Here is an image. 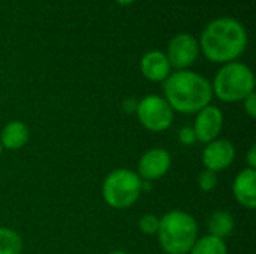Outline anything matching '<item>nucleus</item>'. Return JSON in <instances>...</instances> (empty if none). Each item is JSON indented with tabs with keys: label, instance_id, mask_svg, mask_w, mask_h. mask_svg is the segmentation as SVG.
Instances as JSON below:
<instances>
[{
	"label": "nucleus",
	"instance_id": "f257e3e1",
	"mask_svg": "<svg viewBox=\"0 0 256 254\" xmlns=\"http://www.w3.org/2000/svg\"><path fill=\"white\" fill-rule=\"evenodd\" d=\"M248 46L244 25L230 16L216 18L204 28L200 48L213 63H231L238 58Z\"/></svg>",
	"mask_w": 256,
	"mask_h": 254
},
{
	"label": "nucleus",
	"instance_id": "f03ea898",
	"mask_svg": "<svg viewBox=\"0 0 256 254\" xmlns=\"http://www.w3.org/2000/svg\"><path fill=\"white\" fill-rule=\"evenodd\" d=\"M164 93L171 109L180 114H196L213 99L212 84L192 70H177L170 75L165 79Z\"/></svg>",
	"mask_w": 256,
	"mask_h": 254
},
{
	"label": "nucleus",
	"instance_id": "7ed1b4c3",
	"mask_svg": "<svg viewBox=\"0 0 256 254\" xmlns=\"http://www.w3.org/2000/svg\"><path fill=\"white\" fill-rule=\"evenodd\" d=\"M159 246L166 254H189L198 240V225L184 211H170L159 219Z\"/></svg>",
	"mask_w": 256,
	"mask_h": 254
},
{
	"label": "nucleus",
	"instance_id": "20e7f679",
	"mask_svg": "<svg viewBox=\"0 0 256 254\" xmlns=\"http://www.w3.org/2000/svg\"><path fill=\"white\" fill-rule=\"evenodd\" d=\"M212 90L225 103L243 102L249 94L255 93V76L246 64L231 61L216 73Z\"/></svg>",
	"mask_w": 256,
	"mask_h": 254
},
{
	"label": "nucleus",
	"instance_id": "39448f33",
	"mask_svg": "<svg viewBox=\"0 0 256 254\" xmlns=\"http://www.w3.org/2000/svg\"><path fill=\"white\" fill-rule=\"evenodd\" d=\"M142 180L130 169H116L104 181L102 195L105 202L116 210L130 208L141 196Z\"/></svg>",
	"mask_w": 256,
	"mask_h": 254
},
{
	"label": "nucleus",
	"instance_id": "423d86ee",
	"mask_svg": "<svg viewBox=\"0 0 256 254\" xmlns=\"http://www.w3.org/2000/svg\"><path fill=\"white\" fill-rule=\"evenodd\" d=\"M135 112L140 123L150 132H165L174 120V111L168 102L158 94L142 97L138 102Z\"/></svg>",
	"mask_w": 256,
	"mask_h": 254
},
{
	"label": "nucleus",
	"instance_id": "0eeeda50",
	"mask_svg": "<svg viewBox=\"0 0 256 254\" xmlns=\"http://www.w3.org/2000/svg\"><path fill=\"white\" fill-rule=\"evenodd\" d=\"M200 54V42L189 33H180L174 36L168 45L166 58L171 67L177 70H186L192 66Z\"/></svg>",
	"mask_w": 256,
	"mask_h": 254
},
{
	"label": "nucleus",
	"instance_id": "6e6552de",
	"mask_svg": "<svg viewBox=\"0 0 256 254\" xmlns=\"http://www.w3.org/2000/svg\"><path fill=\"white\" fill-rule=\"evenodd\" d=\"M224 127V114L218 106L208 105L202 108L200 112H196V120L194 124V132L196 136V141L208 144L214 139H218L219 133Z\"/></svg>",
	"mask_w": 256,
	"mask_h": 254
},
{
	"label": "nucleus",
	"instance_id": "1a4fd4ad",
	"mask_svg": "<svg viewBox=\"0 0 256 254\" xmlns=\"http://www.w3.org/2000/svg\"><path fill=\"white\" fill-rule=\"evenodd\" d=\"M236 159V148L226 139H214L208 142L202 151V165L206 169L220 172L228 169Z\"/></svg>",
	"mask_w": 256,
	"mask_h": 254
},
{
	"label": "nucleus",
	"instance_id": "9d476101",
	"mask_svg": "<svg viewBox=\"0 0 256 254\" xmlns=\"http://www.w3.org/2000/svg\"><path fill=\"white\" fill-rule=\"evenodd\" d=\"M171 168V156L164 148H152L142 154L138 163V177L144 181L162 178Z\"/></svg>",
	"mask_w": 256,
	"mask_h": 254
},
{
	"label": "nucleus",
	"instance_id": "9b49d317",
	"mask_svg": "<svg viewBox=\"0 0 256 254\" xmlns=\"http://www.w3.org/2000/svg\"><path fill=\"white\" fill-rule=\"evenodd\" d=\"M234 196L237 202L248 208V210H255L256 208V171L255 169H244L242 171L232 186Z\"/></svg>",
	"mask_w": 256,
	"mask_h": 254
},
{
	"label": "nucleus",
	"instance_id": "f8f14e48",
	"mask_svg": "<svg viewBox=\"0 0 256 254\" xmlns=\"http://www.w3.org/2000/svg\"><path fill=\"white\" fill-rule=\"evenodd\" d=\"M141 72L152 82H162L171 75V66L162 51H148L141 58Z\"/></svg>",
	"mask_w": 256,
	"mask_h": 254
},
{
	"label": "nucleus",
	"instance_id": "ddd939ff",
	"mask_svg": "<svg viewBox=\"0 0 256 254\" xmlns=\"http://www.w3.org/2000/svg\"><path fill=\"white\" fill-rule=\"evenodd\" d=\"M28 141V127L22 121L8 123L0 135L2 148L6 150H20Z\"/></svg>",
	"mask_w": 256,
	"mask_h": 254
},
{
	"label": "nucleus",
	"instance_id": "4468645a",
	"mask_svg": "<svg viewBox=\"0 0 256 254\" xmlns=\"http://www.w3.org/2000/svg\"><path fill=\"white\" fill-rule=\"evenodd\" d=\"M208 231L212 237L216 238H226L234 231V219L226 211H214L208 219Z\"/></svg>",
	"mask_w": 256,
	"mask_h": 254
},
{
	"label": "nucleus",
	"instance_id": "2eb2a0df",
	"mask_svg": "<svg viewBox=\"0 0 256 254\" xmlns=\"http://www.w3.org/2000/svg\"><path fill=\"white\" fill-rule=\"evenodd\" d=\"M189 254H228V247L224 240L207 235L195 241Z\"/></svg>",
	"mask_w": 256,
	"mask_h": 254
},
{
	"label": "nucleus",
	"instance_id": "dca6fc26",
	"mask_svg": "<svg viewBox=\"0 0 256 254\" xmlns=\"http://www.w3.org/2000/svg\"><path fill=\"white\" fill-rule=\"evenodd\" d=\"M22 250L21 237L8 228H0V254H20Z\"/></svg>",
	"mask_w": 256,
	"mask_h": 254
},
{
	"label": "nucleus",
	"instance_id": "f3484780",
	"mask_svg": "<svg viewBox=\"0 0 256 254\" xmlns=\"http://www.w3.org/2000/svg\"><path fill=\"white\" fill-rule=\"evenodd\" d=\"M198 186H200V189L202 192H207V193L214 190L216 186H218V175H216V172L204 169L200 174V177H198Z\"/></svg>",
	"mask_w": 256,
	"mask_h": 254
},
{
	"label": "nucleus",
	"instance_id": "a211bd4d",
	"mask_svg": "<svg viewBox=\"0 0 256 254\" xmlns=\"http://www.w3.org/2000/svg\"><path fill=\"white\" fill-rule=\"evenodd\" d=\"M140 229L146 235H156L159 229V219L154 214H146L140 220Z\"/></svg>",
	"mask_w": 256,
	"mask_h": 254
},
{
	"label": "nucleus",
	"instance_id": "6ab92c4d",
	"mask_svg": "<svg viewBox=\"0 0 256 254\" xmlns=\"http://www.w3.org/2000/svg\"><path fill=\"white\" fill-rule=\"evenodd\" d=\"M178 141L183 144V145H194L196 142V136H195V132L192 127H183L180 132H178Z\"/></svg>",
	"mask_w": 256,
	"mask_h": 254
},
{
	"label": "nucleus",
	"instance_id": "aec40b11",
	"mask_svg": "<svg viewBox=\"0 0 256 254\" xmlns=\"http://www.w3.org/2000/svg\"><path fill=\"white\" fill-rule=\"evenodd\" d=\"M243 102H244V111L248 112V115H249L250 118H256V94L255 93L249 94Z\"/></svg>",
	"mask_w": 256,
	"mask_h": 254
},
{
	"label": "nucleus",
	"instance_id": "412c9836",
	"mask_svg": "<svg viewBox=\"0 0 256 254\" xmlns=\"http://www.w3.org/2000/svg\"><path fill=\"white\" fill-rule=\"evenodd\" d=\"M248 165H249V169L256 171V145H252L248 153Z\"/></svg>",
	"mask_w": 256,
	"mask_h": 254
},
{
	"label": "nucleus",
	"instance_id": "4be33fe9",
	"mask_svg": "<svg viewBox=\"0 0 256 254\" xmlns=\"http://www.w3.org/2000/svg\"><path fill=\"white\" fill-rule=\"evenodd\" d=\"M118 4H122V6H128V4H132L135 0H116Z\"/></svg>",
	"mask_w": 256,
	"mask_h": 254
},
{
	"label": "nucleus",
	"instance_id": "5701e85b",
	"mask_svg": "<svg viewBox=\"0 0 256 254\" xmlns=\"http://www.w3.org/2000/svg\"><path fill=\"white\" fill-rule=\"evenodd\" d=\"M110 254H126L124 252H120V250H117V252H112V253H110Z\"/></svg>",
	"mask_w": 256,
	"mask_h": 254
},
{
	"label": "nucleus",
	"instance_id": "b1692460",
	"mask_svg": "<svg viewBox=\"0 0 256 254\" xmlns=\"http://www.w3.org/2000/svg\"><path fill=\"white\" fill-rule=\"evenodd\" d=\"M2 150H3V148H2V144H0V154H2Z\"/></svg>",
	"mask_w": 256,
	"mask_h": 254
}]
</instances>
